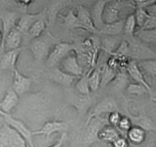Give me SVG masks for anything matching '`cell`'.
Returning <instances> with one entry per match:
<instances>
[{"instance_id":"13","label":"cell","mask_w":156,"mask_h":147,"mask_svg":"<svg viewBox=\"0 0 156 147\" xmlns=\"http://www.w3.org/2000/svg\"><path fill=\"white\" fill-rule=\"evenodd\" d=\"M76 13L82 24V30H85L92 34L99 33L98 30L96 28L93 22L91 12L87 8L81 5L76 6Z\"/></svg>"},{"instance_id":"6","label":"cell","mask_w":156,"mask_h":147,"mask_svg":"<svg viewBox=\"0 0 156 147\" xmlns=\"http://www.w3.org/2000/svg\"><path fill=\"white\" fill-rule=\"evenodd\" d=\"M59 67L66 73L76 77H80L83 74V68L79 63L77 51L75 50L69 54L62 61Z\"/></svg>"},{"instance_id":"34","label":"cell","mask_w":156,"mask_h":147,"mask_svg":"<svg viewBox=\"0 0 156 147\" xmlns=\"http://www.w3.org/2000/svg\"><path fill=\"white\" fill-rule=\"evenodd\" d=\"M127 80L128 77L126 75V73L123 71H120L117 72L115 77L111 83H112L113 87L115 89H123V87H126Z\"/></svg>"},{"instance_id":"37","label":"cell","mask_w":156,"mask_h":147,"mask_svg":"<svg viewBox=\"0 0 156 147\" xmlns=\"http://www.w3.org/2000/svg\"><path fill=\"white\" fill-rule=\"evenodd\" d=\"M133 5H129L133 6L134 9L140 8V9H147L149 6L156 3V0H133Z\"/></svg>"},{"instance_id":"36","label":"cell","mask_w":156,"mask_h":147,"mask_svg":"<svg viewBox=\"0 0 156 147\" xmlns=\"http://www.w3.org/2000/svg\"><path fill=\"white\" fill-rule=\"evenodd\" d=\"M133 126L132 120H131L130 117L129 116H121V119H120V122H119L118 127L120 130H121L122 131L127 132L129 129L131 128V126Z\"/></svg>"},{"instance_id":"1","label":"cell","mask_w":156,"mask_h":147,"mask_svg":"<svg viewBox=\"0 0 156 147\" xmlns=\"http://www.w3.org/2000/svg\"><path fill=\"white\" fill-rule=\"evenodd\" d=\"M55 44V38L50 33H47L43 37L40 36L31 40L29 48L31 51L35 61H43L47 59Z\"/></svg>"},{"instance_id":"20","label":"cell","mask_w":156,"mask_h":147,"mask_svg":"<svg viewBox=\"0 0 156 147\" xmlns=\"http://www.w3.org/2000/svg\"><path fill=\"white\" fill-rule=\"evenodd\" d=\"M72 3V0H53L47 9L48 23H52L59 16V12Z\"/></svg>"},{"instance_id":"33","label":"cell","mask_w":156,"mask_h":147,"mask_svg":"<svg viewBox=\"0 0 156 147\" xmlns=\"http://www.w3.org/2000/svg\"><path fill=\"white\" fill-rule=\"evenodd\" d=\"M134 14H135L137 27H139L140 28H141L146 24V22L148 21V19H149L151 15L150 13L147 11V9H140V8L135 9Z\"/></svg>"},{"instance_id":"23","label":"cell","mask_w":156,"mask_h":147,"mask_svg":"<svg viewBox=\"0 0 156 147\" xmlns=\"http://www.w3.org/2000/svg\"><path fill=\"white\" fill-rule=\"evenodd\" d=\"M97 136L101 140L112 143L118 136H120V133L115 126L110 124V126H105L100 129L98 132Z\"/></svg>"},{"instance_id":"9","label":"cell","mask_w":156,"mask_h":147,"mask_svg":"<svg viewBox=\"0 0 156 147\" xmlns=\"http://www.w3.org/2000/svg\"><path fill=\"white\" fill-rule=\"evenodd\" d=\"M116 110H118L117 104L111 98H105L92 109L87 119V124L90 123L93 119L100 116L104 113H110Z\"/></svg>"},{"instance_id":"32","label":"cell","mask_w":156,"mask_h":147,"mask_svg":"<svg viewBox=\"0 0 156 147\" xmlns=\"http://www.w3.org/2000/svg\"><path fill=\"white\" fill-rule=\"evenodd\" d=\"M137 27L136 21L135 14L133 13L129 15L127 18L125 19L124 28H123V32L126 37L134 36L136 32V28Z\"/></svg>"},{"instance_id":"31","label":"cell","mask_w":156,"mask_h":147,"mask_svg":"<svg viewBox=\"0 0 156 147\" xmlns=\"http://www.w3.org/2000/svg\"><path fill=\"white\" fill-rule=\"evenodd\" d=\"M27 8L21 6L15 0H0V12L18 10L25 12Z\"/></svg>"},{"instance_id":"28","label":"cell","mask_w":156,"mask_h":147,"mask_svg":"<svg viewBox=\"0 0 156 147\" xmlns=\"http://www.w3.org/2000/svg\"><path fill=\"white\" fill-rule=\"evenodd\" d=\"M130 117V116H129ZM132 120L133 125L138 126L142 127L144 130H149V131H156V126L152 119L146 116H136L133 118L130 117Z\"/></svg>"},{"instance_id":"12","label":"cell","mask_w":156,"mask_h":147,"mask_svg":"<svg viewBox=\"0 0 156 147\" xmlns=\"http://www.w3.org/2000/svg\"><path fill=\"white\" fill-rule=\"evenodd\" d=\"M13 73L14 77L12 87L19 96H21L30 90L32 84V79L23 75L17 69L14 70Z\"/></svg>"},{"instance_id":"39","label":"cell","mask_w":156,"mask_h":147,"mask_svg":"<svg viewBox=\"0 0 156 147\" xmlns=\"http://www.w3.org/2000/svg\"><path fill=\"white\" fill-rule=\"evenodd\" d=\"M111 144H112L113 146L115 147H126L129 145L127 139L120 136H118Z\"/></svg>"},{"instance_id":"30","label":"cell","mask_w":156,"mask_h":147,"mask_svg":"<svg viewBox=\"0 0 156 147\" xmlns=\"http://www.w3.org/2000/svg\"><path fill=\"white\" fill-rule=\"evenodd\" d=\"M88 77H89V71L86 74H83L82 76L79 77L76 84V90L82 95H88L91 91L90 88Z\"/></svg>"},{"instance_id":"45","label":"cell","mask_w":156,"mask_h":147,"mask_svg":"<svg viewBox=\"0 0 156 147\" xmlns=\"http://www.w3.org/2000/svg\"><path fill=\"white\" fill-rule=\"evenodd\" d=\"M155 145H156V144H155Z\"/></svg>"},{"instance_id":"15","label":"cell","mask_w":156,"mask_h":147,"mask_svg":"<svg viewBox=\"0 0 156 147\" xmlns=\"http://www.w3.org/2000/svg\"><path fill=\"white\" fill-rule=\"evenodd\" d=\"M66 123L59 121H50L44 124L42 128L40 129L37 131L34 132V135L36 136H45L48 138L52 134L56 133H63L67 130Z\"/></svg>"},{"instance_id":"40","label":"cell","mask_w":156,"mask_h":147,"mask_svg":"<svg viewBox=\"0 0 156 147\" xmlns=\"http://www.w3.org/2000/svg\"><path fill=\"white\" fill-rule=\"evenodd\" d=\"M66 139V133L63 132V133H62V136H60V138L56 141V143L52 145V146H59L65 142Z\"/></svg>"},{"instance_id":"35","label":"cell","mask_w":156,"mask_h":147,"mask_svg":"<svg viewBox=\"0 0 156 147\" xmlns=\"http://www.w3.org/2000/svg\"><path fill=\"white\" fill-rule=\"evenodd\" d=\"M127 92L129 94L143 95L146 94V93H149L150 95L149 90L145 86L138 84V83H136V84H129L127 86Z\"/></svg>"},{"instance_id":"27","label":"cell","mask_w":156,"mask_h":147,"mask_svg":"<svg viewBox=\"0 0 156 147\" xmlns=\"http://www.w3.org/2000/svg\"><path fill=\"white\" fill-rule=\"evenodd\" d=\"M137 63L143 73L152 77H156V58L137 61Z\"/></svg>"},{"instance_id":"24","label":"cell","mask_w":156,"mask_h":147,"mask_svg":"<svg viewBox=\"0 0 156 147\" xmlns=\"http://www.w3.org/2000/svg\"><path fill=\"white\" fill-rule=\"evenodd\" d=\"M128 140L134 144H141L146 138V130L138 126L133 125L126 132Z\"/></svg>"},{"instance_id":"2","label":"cell","mask_w":156,"mask_h":147,"mask_svg":"<svg viewBox=\"0 0 156 147\" xmlns=\"http://www.w3.org/2000/svg\"><path fill=\"white\" fill-rule=\"evenodd\" d=\"M129 42V55L133 60H141L156 58V51L152 50L147 44L140 41L136 36L128 37Z\"/></svg>"},{"instance_id":"41","label":"cell","mask_w":156,"mask_h":147,"mask_svg":"<svg viewBox=\"0 0 156 147\" xmlns=\"http://www.w3.org/2000/svg\"><path fill=\"white\" fill-rule=\"evenodd\" d=\"M21 6H24V7L27 8L34 0H16Z\"/></svg>"},{"instance_id":"5","label":"cell","mask_w":156,"mask_h":147,"mask_svg":"<svg viewBox=\"0 0 156 147\" xmlns=\"http://www.w3.org/2000/svg\"><path fill=\"white\" fill-rule=\"evenodd\" d=\"M0 116L3 118L5 123H6L9 126H11L12 128L15 129L17 132H18L24 138V139L27 142V145L31 147L34 146L33 136H34V132H32L25 125V123L24 122H22L20 119L13 117L10 113H5V112H2V110H0Z\"/></svg>"},{"instance_id":"26","label":"cell","mask_w":156,"mask_h":147,"mask_svg":"<svg viewBox=\"0 0 156 147\" xmlns=\"http://www.w3.org/2000/svg\"><path fill=\"white\" fill-rule=\"evenodd\" d=\"M125 19H120L116 22L111 23V24H105L103 26L99 33L104 34L108 35H115L123 32L124 28Z\"/></svg>"},{"instance_id":"3","label":"cell","mask_w":156,"mask_h":147,"mask_svg":"<svg viewBox=\"0 0 156 147\" xmlns=\"http://www.w3.org/2000/svg\"><path fill=\"white\" fill-rule=\"evenodd\" d=\"M77 46L68 42H58L54 44L46 59V65L48 67H59L62 60L73 51Z\"/></svg>"},{"instance_id":"46","label":"cell","mask_w":156,"mask_h":147,"mask_svg":"<svg viewBox=\"0 0 156 147\" xmlns=\"http://www.w3.org/2000/svg\"><path fill=\"white\" fill-rule=\"evenodd\" d=\"M15 1H16V0H15Z\"/></svg>"},{"instance_id":"14","label":"cell","mask_w":156,"mask_h":147,"mask_svg":"<svg viewBox=\"0 0 156 147\" xmlns=\"http://www.w3.org/2000/svg\"><path fill=\"white\" fill-rule=\"evenodd\" d=\"M120 3V0H110L107 3L103 14V20L105 24H111L121 19L119 15Z\"/></svg>"},{"instance_id":"29","label":"cell","mask_w":156,"mask_h":147,"mask_svg":"<svg viewBox=\"0 0 156 147\" xmlns=\"http://www.w3.org/2000/svg\"><path fill=\"white\" fill-rule=\"evenodd\" d=\"M88 81L91 91L98 90L100 86H101V73L98 68H93L89 70Z\"/></svg>"},{"instance_id":"18","label":"cell","mask_w":156,"mask_h":147,"mask_svg":"<svg viewBox=\"0 0 156 147\" xmlns=\"http://www.w3.org/2000/svg\"><path fill=\"white\" fill-rule=\"evenodd\" d=\"M79 77L66 73L59 67H52L50 71V78L55 83L65 87H69Z\"/></svg>"},{"instance_id":"11","label":"cell","mask_w":156,"mask_h":147,"mask_svg":"<svg viewBox=\"0 0 156 147\" xmlns=\"http://www.w3.org/2000/svg\"><path fill=\"white\" fill-rule=\"evenodd\" d=\"M21 47L7 50L0 58V70H12L16 69V64L21 54Z\"/></svg>"},{"instance_id":"10","label":"cell","mask_w":156,"mask_h":147,"mask_svg":"<svg viewBox=\"0 0 156 147\" xmlns=\"http://www.w3.org/2000/svg\"><path fill=\"white\" fill-rule=\"evenodd\" d=\"M46 13H47V9H44L42 12L34 14H29L26 13V12H23L20 18L18 19V22H17L16 25H15V28L19 32H21L24 35V36L25 37L27 33V31L30 28V26L32 25V24L35 21L39 19L43 15H45Z\"/></svg>"},{"instance_id":"19","label":"cell","mask_w":156,"mask_h":147,"mask_svg":"<svg viewBox=\"0 0 156 147\" xmlns=\"http://www.w3.org/2000/svg\"><path fill=\"white\" fill-rule=\"evenodd\" d=\"M24 37V35L15 27L9 32L5 39L4 40V42L1 47V51H4L5 49L11 50V49L20 47Z\"/></svg>"},{"instance_id":"44","label":"cell","mask_w":156,"mask_h":147,"mask_svg":"<svg viewBox=\"0 0 156 147\" xmlns=\"http://www.w3.org/2000/svg\"><path fill=\"white\" fill-rule=\"evenodd\" d=\"M120 1H123V0H120Z\"/></svg>"},{"instance_id":"17","label":"cell","mask_w":156,"mask_h":147,"mask_svg":"<svg viewBox=\"0 0 156 147\" xmlns=\"http://www.w3.org/2000/svg\"><path fill=\"white\" fill-rule=\"evenodd\" d=\"M110 0H97L93 5L91 11H90L93 22H94V26L98 30V32H100L101 29L105 24L103 20L104 10H105L107 3Z\"/></svg>"},{"instance_id":"22","label":"cell","mask_w":156,"mask_h":147,"mask_svg":"<svg viewBox=\"0 0 156 147\" xmlns=\"http://www.w3.org/2000/svg\"><path fill=\"white\" fill-rule=\"evenodd\" d=\"M63 21V25L69 29H82V24L74 9H70L66 15H59Z\"/></svg>"},{"instance_id":"16","label":"cell","mask_w":156,"mask_h":147,"mask_svg":"<svg viewBox=\"0 0 156 147\" xmlns=\"http://www.w3.org/2000/svg\"><path fill=\"white\" fill-rule=\"evenodd\" d=\"M19 101V95L12 87L6 90L4 96L0 101V110L5 113H10L15 107H17Z\"/></svg>"},{"instance_id":"43","label":"cell","mask_w":156,"mask_h":147,"mask_svg":"<svg viewBox=\"0 0 156 147\" xmlns=\"http://www.w3.org/2000/svg\"><path fill=\"white\" fill-rule=\"evenodd\" d=\"M155 48H156V44H155Z\"/></svg>"},{"instance_id":"21","label":"cell","mask_w":156,"mask_h":147,"mask_svg":"<svg viewBox=\"0 0 156 147\" xmlns=\"http://www.w3.org/2000/svg\"><path fill=\"white\" fill-rule=\"evenodd\" d=\"M48 24V20H47V13L43 15L42 17L35 21L32 24L30 28L27 31V33L26 36L28 37L30 40H33L34 38H38L41 35V34L44 32L47 28V24Z\"/></svg>"},{"instance_id":"7","label":"cell","mask_w":156,"mask_h":147,"mask_svg":"<svg viewBox=\"0 0 156 147\" xmlns=\"http://www.w3.org/2000/svg\"><path fill=\"white\" fill-rule=\"evenodd\" d=\"M24 12L18 10L8 11V12H0V20L2 22V41L0 48L2 46L4 40L9 35V32L15 27L21 14Z\"/></svg>"},{"instance_id":"4","label":"cell","mask_w":156,"mask_h":147,"mask_svg":"<svg viewBox=\"0 0 156 147\" xmlns=\"http://www.w3.org/2000/svg\"><path fill=\"white\" fill-rule=\"evenodd\" d=\"M27 145L24 138L11 126L5 123L0 127V147H24Z\"/></svg>"},{"instance_id":"25","label":"cell","mask_w":156,"mask_h":147,"mask_svg":"<svg viewBox=\"0 0 156 147\" xmlns=\"http://www.w3.org/2000/svg\"><path fill=\"white\" fill-rule=\"evenodd\" d=\"M134 36L147 44H156V28L142 29L136 31Z\"/></svg>"},{"instance_id":"42","label":"cell","mask_w":156,"mask_h":147,"mask_svg":"<svg viewBox=\"0 0 156 147\" xmlns=\"http://www.w3.org/2000/svg\"><path fill=\"white\" fill-rule=\"evenodd\" d=\"M2 41V32H1V30H0V47H1Z\"/></svg>"},{"instance_id":"38","label":"cell","mask_w":156,"mask_h":147,"mask_svg":"<svg viewBox=\"0 0 156 147\" xmlns=\"http://www.w3.org/2000/svg\"><path fill=\"white\" fill-rule=\"evenodd\" d=\"M120 119H121V115L119 113L118 110H116V111H113L110 113L109 117H108V122L111 125L117 127Z\"/></svg>"},{"instance_id":"8","label":"cell","mask_w":156,"mask_h":147,"mask_svg":"<svg viewBox=\"0 0 156 147\" xmlns=\"http://www.w3.org/2000/svg\"><path fill=\"white\" fill-rule=\"evenodd\" d=\"M126 71L134 80L136 83H138V84L145 86L149 90L151 97H153V91L152 90V87L146 80L143 70L139 67L138 63L136 60L128 61L127 64H126Z\"/></svg>"}]
</instances>
